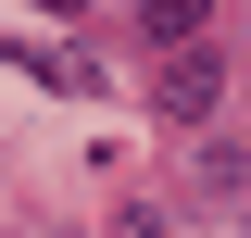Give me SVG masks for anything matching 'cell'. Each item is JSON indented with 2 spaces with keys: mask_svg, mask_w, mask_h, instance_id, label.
I'll use <instances>...</instances> for the list:
<instances>
[{
  "mask_svg": "<svg viewBox=\"0 0 251 238\" xmlns=\"http://www.w3.org/2000/svg\"><path fill=\"white\" fill-rule=\"evenodd\" d=\"M151 100H163L176 125H214V100H226V63H214V50H176V63H163V88H151Z\"/></svg>",
  "mask_w": 251,
  "mask_h": 238,
  "instance_id": "obj_1",
  "label": "cell"
},
{
  "mask_svg": "<svg viewBox=\"0 0 251 238\" xmlns=\"http://www.w3.org/2000/svg\"><path fill=\"white\" fill-rule=\"evenodd\" d=\"M188 176H201V201H239V188H251V163H239V138H214Z\"/></svg>",
  "mask_w": 251,
  "mask_h": 238,
  "instance_id": "obj_2",
  "label": "cell"
},
{
  "mask_svg": "<svg viewBox=\"0 0 251 238\" xmlns=\"http://www.w3.org/2000/svg\"><path fill=\"white\" fill-rule=\"evenodd\" d=\"M138 38H163V50H188V38H201V13H188V0H151V13H138Z\"/></svg>",
  "mask_w": 251,
  "mask_h": 238,
  "instance_id": "obj_3",
  "label": "cell"
},
{
  "mask_svg": "<svg viewBox=\"0 0 251 238\" xmlns=\"http://www.w3.org/2000/svg\"><path fill=\"white\" fill-rule=\"evenodd\" d=\"M113 238H176V226H163V213H126V226H113Z\"/></svg>",
  "mask_w": 251,
  "mask_h": 238,
  "instance_id": "obj_4",
  "label": "cell"
}]
</instances>
